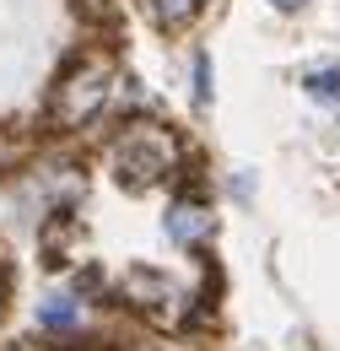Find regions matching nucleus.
<instances>
[{
	"instance_id": "obj_1",
	"label": "nucleus",
	"mask_w": 340,
	"mask_h": 351,
	"mask_svg": "<svg viewBox=\"0 0 340 351\" xmlns=\"http://www.w3.org/2000/svg\"><path fill=\"white\" fill-rule=\"evenodd\" d=\"M108 92H114V60L108 54H76L65 71H60V82L49 87V125L54 130H82L92 125L103 108H108Z\"/></svg>"
},
{
	"instance_id": "obj_2",
	"label": "nucleus",
	"mask_w": 340,
	"mask_h": 351,
	"mask_svg": "<svg viewBox=\"0 0 340 351\" xmlns=\"http://www.w3.org/2000/svg\"><path fill=\"white\" fill-rule=\"evenodd\" d=\"M173 173V135L157 130V125H130L119 141H114V178L125 189H151Z\"/></svg>"
},
{
	"instance_id": "obj_3",
	"label": "nucleus",
	"mask_w": 340,
	"mask_h": 351,
	"mask_svg": "<svg viewBox=\"0 0 340 351\" xmlns=\"http://www.w3.org/2000/svg\"><path fill=\"white\" fill-rule=\"evenodd\" d=\"M178 287H173L162 270H151V265H130L125 270V303L141 308L151 324H173V313H178Z\"/></svg>"
},
{
	"instance_id": "obj_4",
	"label": "nucleus",
	"mask_w": 340,
	"mask_h": 351,
	"mask_svg": "<svg viewBox=\"0 0 340 351\" xmlns=\"http://www.w3.org/2000/svg\"><path fill=\"white\" fill-rule=\"evenodd\" d=\"M211 232H216L211 206H200V200H173V206H168V238H173V243L195 249V243H206Z\"/></svg>"
},
{
	"instance_id": "obj_5",
	"label": "nucleus",
	"mask_w": 340,
	"mask_h": 351,
	"mask_svg": "<svg viewBox=\"0 0 340 351\" xmlns=\"http://www.w3.org/2000/svg\"><path fill=\"white\" fill-rule=\"evenodd\" d=\"M151 11H157V22H162L168 33H184V27L206 11V0H151Z\"/></svg>"
},
{
	"instance_id": "obj_6",
	"label": "nucleus",
	"mask_w": 340,
	"mask_h": 351,
	"mask_svg": "<svg viewBox=\"0 0 340 351\" xmlns=\"http://www.w3.org/2000/svg\"><path fill=\"white\" fill-rule=\"evenodd\" d=\"M76 319H82L76 298H49V303L38 308V324H43V330H76Z\"/></svg>"
},
{
	"instance_id": "obj_7",
	"label": "nucleus",
	"mask_w": 340,
	"mask_h": 351,
	"mask_svg": "<svg viewBox=\"0 0 340 351\" xmlns=\"http://www.w3.org/2000/svg\"><path fill=\"white\" fill-rule=\"evenodd\" d=\"M302 92H308V97H324V103H335V97H340V65H324V71H308Z\"/></svg>"
},
{
	"instance_id": "obj_8",
	"label": "nucleus",
	"mask_w": 340,
	"mask_h": 351,
	"mask_svg": "<svg viewBox=\"0 0 340 351\" xmlns=\"http://www.w3.org/2000/svg\"><path fill=\"white\" fill-rule=\"evenodd\" d=\"M195 103H211V54H195Z\"/></svg>"
},
{
	"instance_id": "obj_9",
	"label": "nucleus",
	"mask_w": 340,
	"mask_h": 351,
	"mask_svg": "<svg viewBox=\"0 0 340 351\" xmlns=\"http://www.w3.org/2000/svg\"><path fill=\"white\" fill-rule=\"evenodd\" d=\"M276 11H298V5H308V0H270Z\"/></svg>"
}]
</instances>
